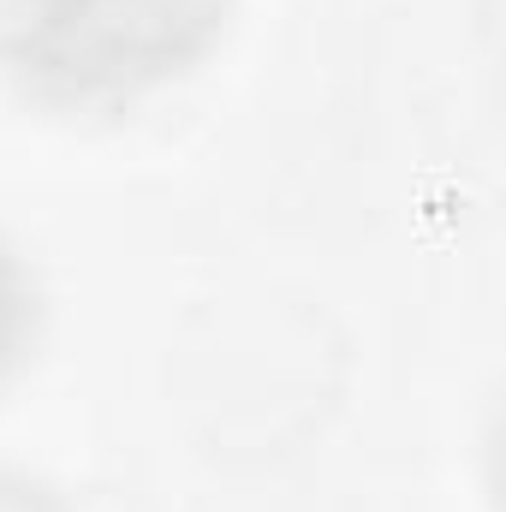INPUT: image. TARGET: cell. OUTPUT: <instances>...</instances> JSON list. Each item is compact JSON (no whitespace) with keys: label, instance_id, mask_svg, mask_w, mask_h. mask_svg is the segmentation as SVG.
I'll list each match as a JSON object with an SVG mask.
<instances>
[{"label":"cell","instance_id":"cell-1","mask_svg":"<svg viewBox=\"0 0 506 512\" xmlns=\"http://www.w3.org/2000/svg\"><path fill=\"white\" fill-rule=\"evenodd\" d=\"M18 18V60L36 72H72L78 84L161 72L179 60L185 30L197 24L191 0H30Z\"/></svg>","mask_w":506,"mask_h":512},{"label":"cell","instance_id":"cell-2","mask_svg":"<svg viewBox=\"0 0 506 512\" xmlns=\"http://www.w3.org/2000/svg\"><path fill=\"white\" fill-rule=\"evenodd\" d=\"M24 334H30V286H24L18 262L0 251V370L18 358Z\"/></svg>","mask_w":506,"mask_h":512},{"label":"cell","instance_id":"cell-3","mask_svg":"<svg viewBox=\"0 0 506 512\" xmlns=\"http://www.w3.org/2000/svg\"><path fill=\"white\" fill-rule=\"evenodd\" d=\"M0 512H60L42 489H30V483H6L0 477Z\"/></svg>","mask_w":506,"mask_h":512}]
</instances>
